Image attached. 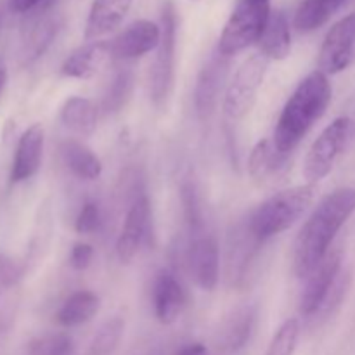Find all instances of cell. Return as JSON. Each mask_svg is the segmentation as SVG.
<instances>
[{
	"instance_id": "obj_1",
	"label": "cell",
	"mask_w": 355,
	"mask_h": 355,
	"mask_svg": "<svg viewBox=\"0 0 355 355\" xmlns=\"http://www.w3.org/2000/svg\"><path fill=\"white\" fill-rule=\"evenodd\" d=\"M355 211V189L340 187L324 198L298 231L293 243V272L300 279L309 274L331 252L340 229Z\"/></svg>"
},
{
	"instance_id": "obj_18",
	"label": "cell",
	"mask_w": 355,
	"mask_h": 355,
	"mask_svg": "<svg viewBox=\"0 0 355 355\" xmlns=\"http://www.w3.org/2000/svg\"><path fill=\"white\" fill-rule=\"evenodd\" d=\"M153 305L156 319L165 326L173 324L186 305L182 284L168 269H162L156 274L153 284Z\"/></svg>"
},
{
	"instance_id": "obj_30",
	"label": "cell",
	"mask_w": 355,
	"mask_h": 355,
	"mask_svg": "<svg viewBox=\"0 0 355 355\" xmlns=\"http://www.w3.org/2000/svg\"><path fill=\"white\" fill-rule=\"evenodd\" d=\"M125 331V321L120 315L107 319L99 329L90 343V355H113L121 342Z\"/></svg>"
},
{
	"instance_id": "obj_35",
	"label": "cell",
	"mask_w": 355,
	"mask_h": 355,
	"mask_svg": "<svg viewBox=\"0 0 355 355\" xmlns=\"http://www.w3.org/2000/svg\"><path fill=\"white\" fill-rule=\"evenodd\" d=\"M52 0H9L10 10L17 14H26L31 12V10L44 9L51 3Z\"/></svg>"
},
{
	"instance_id": "obj_20",
	"label": "cell",
	"mask_w": 355,
	"mask_h": 355,
	"mask_svg": "<svg viewBox=\"0 0 355 355\" xmlns=\"http://www.w3.org/2000/svg\"><path fill=\"white\" fill-rule=\"evenodd\" d=\"M132 0H94L85 24L87 40H97L116 30L130 10Z\"/></svg>"
},
{
	"instance_id": "obj_19",
	"label": "cell",
	"mask_w": 355,
	"mask_h": 355,
	"mask_svg": "<svg viewBox=\"0 0 355 355\" xmlns=\"http://www.w3.org/2000/svg\"><path fill=\"white\" fill-rule=\"evenodd\" d=\"M290 156L291 155H283V153L277 151V148L270 139H263V141L257 142L248 158L250 177L260 184H267L279 179L291 166Z\"/></svg>"
},
{
	"instance_id": "obj_27",
	"label": "cell",
	"mask_w": 355,
	"mask_h": 355,
	"mask_svg": "<svg viewBox=\"0 0 355 355\" xmlns=\"http://www.w3.org/2000/svg\"><path fill=\"white\" fill-rule=\"evenodd\" d=\"M347 0H304L295 12L293 24L300 33L319 30L324 26Z\"/></svg>"
},
{
	"instance_id": "obj_38",
	"label": "cell",
	"mask_w": 355,
	"mask_h": 355,
	"mask_svg": "<svg viewBox=\"0 0 355 355\" xmlns=\"http://www.w3.org/2000/svg\"><path fill=\"white\" fill-rule=\"evenodd\" d=\"M193 2H196V0H193Z\"/></svg>"
},
{
	"instance_id": "obj_11",
	"label": "cell",
	"mask_w": 355,
	"mask_h": 355,
	"mask_svg": "<svg viewBox=\"0 0 355 355\" xmlns=\"http://www.w3.org/2000/svg\"><path fill=\"white\" fill-rule=\"evenodd\" d=\"M187 267L194 284L203 291H214L218 284L220 253L217 239L205 231L194 232L187 248Z\"/></svg>"
},
{
	"instance_id": "obj_8",
	"label": "cell",
	"mask_w": 355,
	"mask_h": 355,
	"mask_svg": "<svg viewBox=\"0 0 355 355\" xmlns=\"http://www.w3.org/2000/svg\"><path fill=\"white\" fill-rule=\"evenodd\" d=\"M355 54V12L331 26L319 51V71L324 75L342 73L352 64Z\"/></svg>"
},
{
	"instance_id": "obj_36",
	"label": "cell",
	"mask_w": 355,
	"mask_h": 355,
	"mask_svg": "<svg viewBox=\"0 0 355 355\" xmlns=\"http://www.w3.org/2000/svg\"><path fill=\"white\" fill-rule=\"evenodd\" d=\"M179 355H208L207 347L201 345V343H191V345H186L182 350H180Z\"/></svg>"
},
{
	"instance_id": "obj_31",
	"label": "cell",
	"mask_w": 355,
	"mask_h": 355,
	"mask_svg": "<svg viewBox=\"0 0 355 355\" xmlns=\"http://www.w3.org/2000/svg\"><path fill=\"white\" fill-rule=\"evenodd\" d=\"M75 343L66 333H49L31 340L28 345V355H73Z\"/></svg>"
},
{
	"instance_id": "obj_26",
	"label": "cell",
	"mask_w": 355,
	"mask_h": 355,
	"mask_svg": "<svg viewBox=\"0 0 355 355\" xmlns=\"http://www.w3.org/2000/svg\"><path fill=\"white\" fill-rule=\"evenodd\" d=\"M99 309L101 300L94 291H76L71 297L66 298L64 304L61 305V309L55 314V321H58V324L64 326V328L85 324L99 312Z\"/></svg>"
},
{
	"instance_id": "obj_34",
	"label": "cell",
	"mask_w": 355,
	"mask_h": 355,
	"mask_svg": "<svg viewBox=\"0 0 355 355\" xmlns=\"http://www.w3.org/2000/svg\"><path fill=\"white\" fill-rule=\"evenodd\" d=\"M94 248L89 243H76L69 255V266L75 270H85L92 263Z\"/></svg>"
},
{
	"instance_id": "obj_4",
	"label": "cell",
	"mask_w": 355,
	"mask_h": 355,
	"mask_svg": "<svg viewBox=\"0 0 355 355\" xmlns=\"http://www.w3.org/2000/svg\"><path fill=\"white\" fill-rule=\"evenodd\" d=\"M269 16L270 0H239L222 30L218 52L225 58H232L253 44H259Z\"/></svg>"
},
{
	"instance_id": "obj_12",
	"label": "cell",
	"mask_w": 355,
	"mask_h": 355,
	"mask_svg": "<svg viewBox=\"0 0 355 355\" xmlns=\"http://www.w3.org/2000/svg\"><path fill=\"white\" fill-rule=\"evenodd\" d=\"M262 245L250 229L248 220L231 232L227 245V279L232 286H243L246 283Z\"/></svg>"
},
{
	"instance_id": "obj_16",
	"label": "cell",
	"mask_w": 355,
	"mask_h": 355,
	"mask_svg": "<svg viewBox=\"0 0 355 355\" xmlns=\"http://www.w3.org/2000/svg\"><path fill=\"white\" fill-rule=\"evenodd\" d=\"M45 132L40 123H33L21 134L10 166V182H26L40 170L44 158Z\"/></svg>"
},
{
	"instance_id": "obj_25",
	"label": "cell",
	"mask_w": 355,
	"mask_h": 355,
	"mask_svg": "<svg viewBox=\"0 0 355 355\" xmlns=\"http://www.w3.org/2000/svg\"><path fill=\"white\" fill-rule=\"evenodd\" d=\"M61 155L69 172L78 179L97 180L103 175V163H101L99 156L80 141L69 139V141L62 142Z\"/></svg>"
},
{
	"instance_id": "obj_14",
	"label": "cell",
	"mask_w": 355,
	"mask_h": 355,
	"mask_svg": "<svg viewBox=\"0 0 355 355\" xmlns=\"http://www.w3.org/2000/svg\"><path fill=\"white\" fill-rule=\"evenodd\" d=\"M24 274V262L0 253V331H9L16 321L21 302V279Z\"/></svg>"
},
{
	"instance_id": "obj_5",
	"label": "cell",
	"mask_w": 355,
	"mask_h": 355,
	"mask_svg": "<svg viewBox=\"0 0 355 355\" xmlns=\"http://www.w3.org/2000/svg\"><path fill=\"white\" fill-rule=\"evenodd\" d=\"M175 45H177V14L172 2H166L162 10V42L158 45L155 64L149 76L153 104L159 110L168 104L175 83Z\"/></svg>"
},
{
	"instance_id": "obj_9",
	"label": "cell",
	"mask_w": 355,
	"mask_h": 355,
	"mask_svg": "<svg viewBox=\"0 0 355 355\" xmlns=\"http://www.w3.org/2000/svg\"><path fill=\"white\" fill-rule=\"evenodd\" d=\"M151 231V205L148 194L141 193L132 201L116 241V257L121 263H132L139 255Z\"/></svg>"
},
{
	"instance_id": "obj_28",
	"label": "cell",
	"mask_w": 355,
	"mask_h": 355,
	"mask_svg": "<svg viewBox=\"0 0 355 355\" xmlns=\"http://www.w3.org/2000/svg\"><path fill=\"white\" fill-rule=\"evenodd\" d=\"M257 311L253 307L238 309L231 318L225 321L224 328L220 331V343L224 349L236 352L243 349L246 342L252 336L253 328H255Z\"/></svg>"
},
{
	"instance_id": "obj_24",
	"label": "cell",
	"mask_w": 355,
	"mask_h": 355,
	"mask_svg": "<svg viewBox=\"0 0 355 355\" xmlns=\"http://www.w3.org/2000/svg\"><path fill=\"white\" fill-rule=\"evenodd\" d=\"M61 121L66 128H69L75 134L89 137L96 132L97 118H99V110L96 104L85 97L73 96L62 104L61 107Z\"/></svg>"
},
{
	"instance_id": "obj_15",
	"label": "cell",
	"mask_w": 355,
	"mask_h": 355,
	"mask_svg": "<svg viewBox=\"0 0 355 355\" xmlns=\"http://www.w3.org/2000/svg\"><path fill=\"white\" fill-rule=\"evenodd\" d=\"M159 42H162V26L149 19H137L111 42V51L114 59L128 61L156 51Z\"/></svg>"
},
{
	"instance_id": "obj_23",
	"label": "cell",
	"mask_w": 355,
	"mask_h": 355,
	"mask_svg": "<svg viewBox=\"0 0 355 355\" xmlns=\"http://www.w3.org/2000/svg\"><path fill=\"white\" fill-rule=\"evenodd\" d=\"M260 54L272 61H283L291 52V33L290 23L283 10L270 12L262 37L259 40Z\"/></svg>"
},
{
	"instance_id": "obj_29",
	"label": "cell",
	"mask_w": 355,
	"mask_h": 355,
	"mask_svg": "<svg viewBox=\"0 0 355 355\" xmlns=\"http://www.w3.org/2000/svg\"><path fill=\"white\" fill-rule=\"evenodd\" d=\"M134 73L130 69H120L114 75L113 82L107 87L103 97V111L106 114H114L125 107L134 90Z\"/></svg>"
},
{
	"instance_id": "obj_2",
	"label": "cell",
	"mask_w": 355,
	"mask_h": 355,
	"mask_svg": "<svg viewBox=\"0 0 355 355\" xmlns=\"http://www.w3.org/2000/svg\"><path fill=\"white\" fill-rule=\"evenodd\" d=\"M331 96L333 89L328 75L319 69L309 73L298 83L295 92L284 104L274 130L272 142L277 151L291 155L298 148L311 128L324 116L331 103Z\"/></svg>"
},
{
	"instance_id": "obj_7",
	"label": "cell",
	"mask_w": 355,
	"mask_h": 355,
	"mask_svg": "<svg viewBox=\"0 0 355 355\" xmlns=\"http://www.w3.org/2000/svg\"><path fill=\"white\" fill-rule=\"evenodd\" d=\"M269 59L263 54H253L243 61L229 82L224 96V114L229 121H239L253 110L257 96L266 78Z\"/></svg>"
},
{
	"instance_id": "obj_6",
	"label": "cell",
	"mask_w": 355,
	"mask_h": 355,
	"mask_svg": "<svg viewBox=\"0 0 355 355\" xmlns=\"http://www.w3.org/2000/svg\"><path fill=\"white\" fill-rule=\"evenodd\" d=\"M352 127L354 123L349 116H340L333 120L312 142L302 168L307 184L321 182L333 172L336 159L347 148Z\"/></svg>"
},
{
	"instance_id": "obj_10",
	"label": "cell",
	"mask_w": 355,
	"mask_h": 355,
	"mask_svg": "<svg viewBox=\"0 0 355 355\" xmlns=\"http://www.w3.org/2000/svg\"><path fill=\"white\" fill-rule=\"evenodd\" d=\"M342 272V252L331 250L321 263L309 274L307 283L300 297V314L305 318H314L324 305L329 291L335 286Z\"/></svg>"
},
{
	"instance_id": "obj_21",
	"label": "cell",
	"mask_w": 355,
	"mask_h": 355,
	"mask_svg": "<svg viewBox=\"0 0 355 355\" xmlns=\"http://www.w3.org/2000/svg\"><path fill=\"white\" fill-rule=\"evenodd\" d=\"M45 10H47V7L44 9L42 16H38L24 31L23 47H21V62L23 64H31L40 55H44V52L51 47L55 35H58L59 19L47 14Z\"/></svg>"
},
{
	"instance_id": "obj_17",
	"label": "cell",
	"mask_w": 355,
	"mask_h": 355,
	"mask_svg": "<svg viewBox=\"0 0 355 355\" xmlns=\"http://www.w3.org/2000/svg\"><path fill=\"white\" fill-rule=\"evenodd\" d=\"M114 59L111 51V42H94L80 47L62 62L61 75L66 78L90 80L107 68Z\"/></svg>"
},
{
	"instance_id": "obj_33",
	"label": "cell",
	"mask_w": 355,
	"mask_h": 355,
	"mask_svg": "<svg viewBox=\"0 0 355 355\" xmlns=\"http://www.w3.org/2000/svg\"><path fill=\"white\" fill-rule=\"evenodd\" d=\"M103 224V214H101V207L94 201H87L82 208H80L78 215L75 218V231L78 234H94L101 229Z\"/></svg>"
},
{
	"instance_id": "obj_13",
	"label": "cell",
	"mask_w": 355,
	"mask_h": 355,
	"mask_svg": "<svg viewBox=\"0 0 355 355\" xmlns=\"http://www.w3.org/2000/svg\"><path fill=\"white\" fill-rule=\"evenodd\" d=\"M229 58L217 52L211 55L210 61L203 66L198 76L196 89H194V107L201 121H208L214 116L218 106L222 87L229 69Z\"/></svg>"
},
{
	"instance_id": "obj_3",
	"label": "cell",
	"mask_w": 355,
	"mask_h": 355,
	"mask_svg": "<svg viewBox=\"0 0 355 355\" xmlns=\"http://www.w3.org/2000/svg\"><path fill=\"white\" fill-rule=\"evenodd\" d=\"M314 196L315 186L307 182L304 186L290 187L272 194L248 217L250 229L259 241L266 243L267 239L288 231L291 225L297 224L305 210L312 205Z\"/></svg>"
},
{
	"instance_id": "obj_37",
	"label": "cell",
	"mask_w": 355,
	"mask_h": 355,
	"mask_svg": "<svg viewBox=\"0 0 355 355\" xmlns=\"http://www.w3.org/2000/svg\"><path fill=\"white\" fill-rule=\"evenodd\" d=\"M7 76H9V73H7V66L6 62H3V59L0 58V97H2L3 89H6L7 85Z\"/></svg>"
},
{
	"instance_id": "obj_22",
	"label": "cell",
	"mask_w": 355,
	"mask_h": 355,
	"mask_svg": "<svg viewBox=\"0 0 355 355\" xmlns=\"http://www.w3.org/2000/svg\"><path fill=\"white\" fill-rule=\"evenodd\" d=\"M52 234H54V214H52L51 200H45L37 211L30 245H28L26 257L23 260L26 272L33 270L38 263H42L44 257L47 255L49 246H51Z\"/></svg>"
},
{
	"instance_id": "obj_32",
	"label": "cell",
	"mask_w": 355,
	"mask_h": 355,
	"mask_svg": "<svg viewBox=\"0 0 355 355\" xmlns=\"http://www.w3.org/2000/svg\"><path fill=\"white\" fill-rule=\"evenodd\" d=\"M298 336H300V322L297 319H288L272 336L266 355H295Z\"/></svg>"
}]
</instances>
